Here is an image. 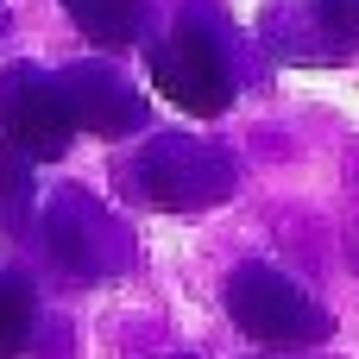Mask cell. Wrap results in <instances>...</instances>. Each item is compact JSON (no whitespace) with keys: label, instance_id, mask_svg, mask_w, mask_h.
Segmentation results:
<instances>
[{"label":"cell","instance_id":"6da1fadb","mask_svg":"<svg viewBox=\"0 0 359 359\" xmlns=\"http://www.w3.org/2000/svg\"><path fill=\"white\" fill-rule=\"evenodd\" d=\"M151 82L164 101H177L183 114H202V120L233 107L246 69H240V38L215 0H189L170 19V32L151 44Z\"/></svg>","mask_w":359,"mask_h":359},{"label":"cell","instance_id":"7a4b0ae2","mask_svg":"<svg viewBox=\"0 0 359 359\" xmlns=\"http://www.w3.org/2000/svg\"><path fill=\"white\" fill-rule=\"evenodd\" d=\"M120 189L164 215H202L240 189V164L196 133H158L120 164Z\"/></svg>","mask_w":359,"mask_h":359},{"label":"cell","instance_id":"3957f363","mask_svg":"<svg viewBox=\"0 0 359 359\" xmlns=\"http://www.w3.org/2000/svg\"><path fill=\"white\" fill-rule=\"evenodd\" d=\"M38 240L50 252V265L76 284H107V278H126L139 265V246H133V227L101 208L88 189H57L38 215Z\"/></svg>","mask_w":359,"mask_h":359},{"label":"cell","instance_id":"277c9868","mask_svg":"<svg viewBox=\"0 0 359 359\" xmlns=\"http://www.w3.org/2000/svg\"><path fill=\"white\" fill-rule=\"evenodd\" d=\"M227 316L246 341H259L271 353H303V347H322L334 334L328 303L278 265H240L227 278Z\"/></svg>","mask_w":359,"mask_h":359},{"label":"cell","instance_id":"5b68a950","mask_svg":"<svg viewBox=\"0 0 359 359\" xmlns=\"http://www.w3.org/2000/svg\"><path fill=\"white\" fill-rule=\"evenodd\" d=\"M76 133L82 126H76V107H69L57 69H38V63L0 69V145L25 151L32 164H57Z\"/></svg>","mask_w":359,"mask_h":359},{"label":"cell","instance_id":"8992f818","mask_svg":"<svg viewBox=\"0 0 359 359\" xmlns=\"http://www.w3.org/2000/svg\"><path fill=\"white\" fill-rule=\"evenodd\" d=\"M57 76H63V95H69L82 133H95V139H133V133H145L151 107H145V95L114 63H69Z\"/></svg>","mask_w":359,"mask_h":359},{"label":"cell","instance_id":"52a82bcc","mask_svg":"<svg viewBox=\"0 0 359 359\" xmlns=\"http://www.w3.org/2000/svg\"><path fill=\"white\" fill-rule=\"evenodd\" d=\"M259 38L271 44L278 63H341L359 44V38H347V32L322 13V0H316V6H309V0H271L265 19H259Z\"/></svg>","mask_w":359,"mask_h":359},{"label":"cell","instance_id":"ba28073f","mask_svg":"<svg viewBox=\"0 0 359 359\" xmlns=\"http://www.w3.org/2000/svg\"><path fill=\"white\" fill-rule=\"evenodd\" d=\"M63 13H69V25H76L88 44H101V50L139 44L145 25H151V0H63Z\"/></svg>","mask_w":359,"mask_h":359},{"label":"cell","instance_id":"9c48e42d","mask_svg":"<svg viewBox=\"0 0 359 359\" xmlns=\"http://www.w3.org/2000/svg\"><path fill=\"white\" fill-rule=\"evenodd\" d=\"M44 322H50V316H44L32 278H25V271H0V359H25Z\"/></svg>","mask_w":359,"mask_h":359},{"label":"cell","instance_id":"30bf717a","mask_svg":"<svg viewBox=\"0 0 359 359\" xmlns=\"http://www.w3.org/2000/svg\"><path fill=\"white\" fill-rule=\"evenodd\" d=\"M25 215H32V158L0 145V221L25 227Z\"/></svg>","mask_w":359,"mask_h":359},{"label":"cell","instance_id":"8fae6325","mask_svg":"<svg viewBox=\"0 0 359 359\" xmlns=\"http://www.w3.org/2000/svg\"><path fill=\"white\" fill-rule=\"evenodd\" d=\"M322 13H328L347 38H359V0H322Z\"/></svg>","mask_w":359,"mask_h":359},{"label":"cell","instance_id":"7c38bea8","mask_svg":"<svg viewBox=\"0 0 359 359\" xmlns=\"http://www.w3.org/2000/svg\"><path fill=\"white\" fill-rule=\"evenodd\" d=\"M0 38H6V6H0Z\"/></svg>","mask_w":359,"mask_h":359},{"label":"cell","instance_id":"4fadbf2b","mask_svg":"<svg viewBox=\"0 0 359 359\" xmlns=\"http://www.w3.org/2000/svg\"><path fill=\"white\" fill-rule=\"evenodd\" d=\"M353 259H359V227H353Z\"/></svg>","mask_w":359,"mask_h":359},{"label":"cell","instance_id":"5bb4252c","mask_svg":"<svg viewBox=\"0 0 359 359\" xmlns=\"http://www.w3.org/2000/svg\"><path fill=\"white\" fill-rule=\"evenodd\" d=\"M164 359H189V353H164Z\"/></svg>","mask_w":359,"mask_h":359}]
</instances>
